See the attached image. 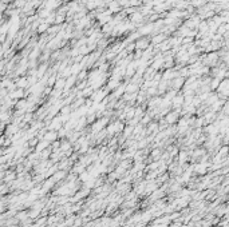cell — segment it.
I'll return each mask as SVG.
<instances>
[{"label":"cell","mask_w":229,"mask_h":227,"mask_svg":"<svg viewBox=\"0 0 229 227\" xmlns=\"http://www.w3.org/2000/svg\"><path fill=\"white\" fill-rule=\"evenodd\" d=\"M163 39H165V35H163V33L157 35V36H154V39H153V43H161Z\"/></svg>","instance_id":"cell-8"},{"label":"cell","mask_w":229,"mask_h":227,"mask_svg":"<svg viewBox=\"0 0 229 227\" xmlns=\"http://www.w3.org/2000/svg\"><path fill=\"white\" fill-rule=\"evenodd\" d=\"M56 138H58V134H56V131H50V132H47V134H46V136H44V140L46 142H55L56 140Z\"/></svg>","instance_id":"cell-4"},{"label":"cell","mask_w":229,"mask_h":227,"mask_svg":"<svg viewBox=\"0 0 229 227\" xmlns=\"http://www.w3.org/2000/svg\"><path fill=\"white\" fill-rule=\"evenodd\" d=\"M71 147V143L68 142V140H63V142H60V146H59V150L62 151H67L68 148Z\"/></svg>","instance_id":"cell-7"},{"label":"cell","mask_w":229,"mask_h":227,"mask_svg":"<svg viewBox=\"0 0 229 227\" xmlns=\"http://www.w3.org/2000/svg\"><path fill=\"white\" fill-rule=\"evenodd\" d=\"M148 44H149L148 39H139V40L137 41V44H134V46H135L137 50H144V48L148 47Z\"/></svg>","instance_id":"cell-5"},{"label":"cell","mask_w":229,"mask_h":227,"mask_svg":"<svg viewBox=\"0 0 229 227\" xmlns=\"http://www.w3.org/2000/svg\"><path fill=\"white\" fill-rule=\"evenodd\" d=\"M185 159H186V152H181L180 154V163H184Z\"/></svg>","instance_id":"cell-11"},{"label":"cell","mask_w":229,"mask_h":227,"mask_svg":"<svg viewBox=\"0 0 229 227\" xmlns=\"http://www.w3.org/2000/svg\"><path fill=\"white\" fill-rule=\"evenodd\" d=\"M64 84H66V79H59V80L55 83V88L58 91H62L63 88H64Z\"/></svg>","instance_id":"cell-6"},{"label":"cell","mask_w":229,"mask_h":227,"mask_svg":"<svg viewBox=\"0 0 229 227\" xmlns=\"http://www.w3.org/2000/svg\"><path fill=\"white\" fill-rule=\"evenodd\" d=\"M141 20H142V15L141 14L131 15V22H141Z\"/></svg>","instance_id":"cell-9"},{"label":"cell","mask_w":229,"mask_h":227,"mask_svg":"<svg viewBox=\"0 0 229 227\" xmlns=\"http://www.w3.org/2000/svg\"><path fill=\"white\" fill-rule=\"evenodd\" d=\"M63 20H64V18H63L62 15H58V16H56V23H62Z\"/></svg>","instance_id":"cell-12"},{"label":"cell","mask_w":229,"mask_h":227,"mask_svg":"<svg viewBox=\"0 0 229 227\" xmlns=\"http://www.w3.org/2000/svg\"><path fill=\"white\" fill-rule=\"evenodd\" d=\"M181 111H177V110H174V111H169V112L163 116V119H165V122H166L167 124H176L178 122V119H180V115H181Z\"/></svg>","instance_id":"cell-1"},{"label":"cell","mask_w":229,"mask_h":227,"mask_svg":"<svg viewBox=\"0 0 229 227\" xmlns=\"http://www.w3.org/2000/svg\"><path fill=\"white\" fill-rule=\"evenodd\" d=\"M86 75H87V72L86 71H82L81 73H78V80H83L86 77Z\"/></svg>","instance_id":"cell-10"},{"label":"cell","mask_w":229,"mask_h":227,"mask_svg":"<svg viewBox=\"0 0 229 227\" xmlns=\"http://www.w3.org/2000/svg\"><path fill=\"white\" fill-rule=\"evenodd\" d=\"M119 84H121V83H119V79H114V77H113V79H110V80L107 82L106 90H107V91H114Z\"/></svg>","instance_id":"cell-3"},{"label":"cell","mask_w":229,"mask_h":227,"mask_svg":"<svg viewBox=\"0 0 229 227\" xmlns=\"http://www.w3.org/2000/svg\"><path fill=\"white\" fill-rule=\"evenodd\" d=\"M184 84H185V77H182V76H178L177 79H173V80H172L173 91H178Z\"/></svg>","instance_id":"cell-2"}]
</instances>
